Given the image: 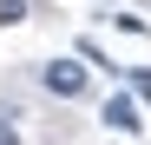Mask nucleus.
<instances>
[{"label":"nucleus","mask_w":151,"mask_h":145,"mask_svg":"<svg viewBox=\"0 0 151 145\" xmlns=\"http://www.w3.org/2000/svg\"><path fill=\"white\" fill-rule=\"evenodd\" d=\"M40 79H46V92H53V99H79V92H86V66H79V59H53Z\"/></svg>","instance_id":"obj_1"},{"label":"nucleus","mask_w":151,"mask_h":145,"mask_svg":"<svg viewBox=\"0 0 151 145\" xmlns=\"http://www.w3.org/2000/svg\"><path fill=\"white\" fill-rule=\"evenodd\" d=\"M105 125L112 132H138V106L132 99H105Z\"/></svg>","instance_id":"obj_2"},{"label":"nucleus","mask_w":151,"mask_h":145,"mask_svg":"<svg viewBox=\"0 0 151 145\" xmlns=\"http://www.w3.org/2000/svg\"><path fill=\"white\" fill-rule=\"evenodd\" d=\"M27 20V0H0V27H20Z\"/></svg>","instance_id":"obj_3"},{"label":"nucleus","mask_w":151,"mask_h":145,"mask_svg":"<svg viewBox=\"0 0 151 145\" xmlns=\"http://www.w3.org/2000/svg\"><path fill=\"white\" fill-rule=\"evenodd\" d=\"M132 92H138V99H151V72H145V66L132 72Z\"/></svg>","instance_id":"obj_4"},{"label":"nucleus","mask_w":151,"mask_h":145,"mask_svg":"<svg viewBox=\"0 0 151 145\" xmlns=\"http://www.w3.org/2000/svg\"><path fill=\"white\" fill-rule=\"evenodd\" d=\"M0 145H13V125H7V119H0Z\"/></svg>","instance_id":"obj_5"}]
</instances>
